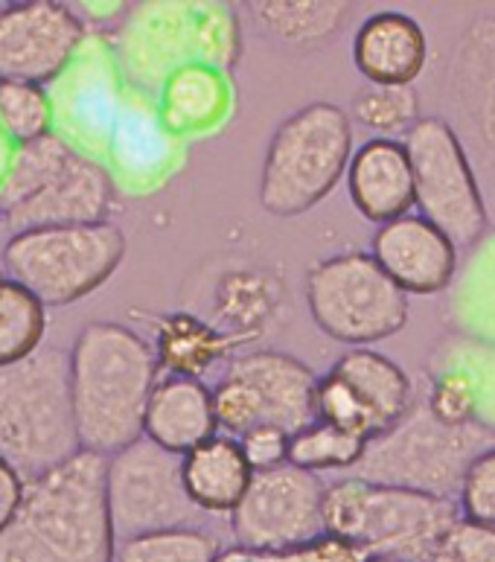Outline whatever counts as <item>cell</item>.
Here are the masks:
<instances>
[{"label": "cell", "mask_w": 495, "mask_h": 562, "mask_svg": "<svg viewBox=\"0 0 495 562\" xmlns=\"http://www.w3.org/2000/svg\"><path fill=\"white\" fill-rule=\"evenodd\" d=\"M105 498L117 542L155 530L195 528L202 516L184 490L181 454L167 452L146 437L109 458Z\"/></svg>", "instance_id": "cell-14"}, {"label": "cell", "mask_w": 495, "mask_h": 562, "mask_svg": "<svg viewBox=\"0 0 495 562\" xmlns=\"http://www.w3.org/2000/svg\"><path fill=\"white\" fill-rule=\"evenodd\" d=\"M347 117L376 132V137L396 140L408 135L423 117L420 93L414 91V85H364L353 93Z\"/></svg>", "instance_id": "cell-26"}, {"label": "cell", "mask_w": 495, "mask_h": 562, "mask_svg": "<svg viewBox=\"0 0 495 562\" xmlns=\"http://www.w3.org/2000/svg\"><path fill=\"white\" fill-rule=\"evenodd\" d=\"M230 105V82L207 65H187L160 88V120L169 132L216 126Z\"/></svg>", "instance_id": "cell-24"}, {"label": "cell", "mask_w": 495, "mask_h": 562, "mask_svg": "<svg viewBox=\"0 0 495 562\" xmlns=\"http://www.w3.org/2000/svg\"><path fill=\"white\" fill-rule=\"evenodd\" d=\"M324 490L327 484L320 475L294 470L289 463L254 472L251 484L230 510L236 548L248 554H271L320 537Z\"/></svg>", "instance_id": "cell-15"}, {"label": "cell", "mask_w": 495, "mask_h": 562, "mask_svg": "<svg viewBox=\"0 0 495 562\" xmlns=\"http://www.w3.org/2000/svg\"><path fill=\"white\" fill-rule=\"evenodd\" d=\"M218 562H257V560H254L248 551H239V548H234V551H227V554L218 557Z\"/></svg>", "instance_id": "cell-38"}, {"label": "cell", "mask_w": 495, "mask_h": 562, "mask_svg": "<svg viewBox=\"0 0 495 562\" xmlns=\"http://www.w3.org/2000/svg\"><path fill=\"white\" fill-rule=\"evenodd\" d=\"M353 155V123L336 102L303 105L274 128L260 172L262 211L278 218L318 207L345 178Z\"/></svg>", "instance_id": "cell-7"}, {"label": "cell", "mask_w": 495, "mask_h": 562, "mask_svg": "<svg viewBox=\"0 0 495 562\" xmlns=\"http://www.w3.org/2000/svg\"><path fill=\"white\" fill-rule=\"evenodd\" d=\"M216 435L218 423L211 387L193 376H158L143 414V437L184 458Z\"/></svg>", "instance_id": "cell-19"}, {"label": "cell", "mask_w": 495, "mask_h": 562, "mask_svg": "<svg viewBox=\"0 0 495 562\" xmlns=\"http://www.w3.org/2000/svg\"><path fill=\"white\" fill-rule=\"evenodd\" d=\"M364 562H403V560H396V557H368Z\"/></svg>", "instance_id": "cell-39"}, {"label": "cell", "mask_w": 495, "mask_h": 562, "mask_svg": "<svg viewBox=\"0 0 495 562\" xmlns=\"http://www.w3.org/2000/svg\"><path fill=\"white\" fill-rule=\"evenodd\" d=\"M239 449H243L245 461H248L251 472L278 470V467L285 463L289 435L278 426H257L239 437Z\"/></svg>", "instance_id": "cell-35"}, {"label": "cell", "mask_w": 495, "mask_h": 562, "mask_svg": "<svg viewBox=\"0 0 495 562\" xmlns=\"http://www.w3.org/2000/svg\"><path fill=\"white\" fill-rule=\"evenodd\" d=\"M114 199L109 169L50 132L15 146L0 181V227L12 236L35 227L109 222Z\"/></svg>", "instance_id": "cell-3"}, {"label": "cell", "mask_w": 495, "mask_h": 562, "mask_svg": "<svg viewBox=\"0 0 495 562\" xmlns=\"http://www.w3.org/2000/svg\"><path fill=\"white\" fill-rule=\"evenodd\" d=\"M324 533L347 539L368 557L426 562L446 530L461 519L458 502L420 490L341 479L324 490Z\"/></svg>", "instance_id": "cell-5"}, {"label": "cell", "mask_w": 495, "mask_h": 562, "mask_svg": "<svg viewBox=\"0 0 495 562\" xmlns=\"http://www.w3.org/2000/svg\"><path fill=\"white\" fill-rule=\"evenodd\" d=\"M26 481L21 479V472L0 458V533L12 525L18 507L24 502Z\"/></svg>", "instance_id": "cell-36"}, {"label": "cell", "mask_w": 495, "mask_h": 562, "mask_svg": "<svg viewBox=\"0 0 495 562\" xmlns=\"http://www.w3.org/2000/svg\"><path fill=\"white\" fill-rule=\"evenodd\" d=\"M47 333V310L24 285L0 274V368L33 356Z\"/></svg>", "instance_id": "cell-27"}, {"label": "cell", "mask_w": 495, "mask_h": 562, "mask_svg": "<svg viewBox=\"0 0 495 562\" xmlns=\"http://www.w3.org/2000/svg\"><path fill=\"white\" fill-rule=\"evenodd\" d=\"M181 479L199 513H230L251 484L254 472L239 440L216 435L181 458Z\"/></svg>", "instance_id": "cell-22"}, {"label": "cell", "mask_w": 495, "mask_h": 562, "mask_svg": "<svg viewBox=\"0 0 495 562\" xmlns=\"http://www.w3.org/2000/svg\"><path fill=\"white\" fill-rule=\"evenodd\" d=\"M245 306H251L254 324L262 329L266 318H269L278 301L274 294L266 285V278H257V274H230V278L222 283V292H218V315L230 324L225 329V336L230 341H236V329H245L248 333V321H245ZM248 338V336H245ZM239 345V341H236Z\"/></svg>", "instance_id": "cell-31"}, {"label": "cell", "mask_w": 495, "mask_h": 562, "mask_svg": "<svg viewBox=\"0 0 495 562\" xmlns=\"http://www.w3.org/2000/svg\"><path fill=\"white\" fill-rule=\"evenodd\" d=\"M218 539L202 528L155 530L114 548V562H218Z\"/></svg>", "instance_id": "cell-29"}, {"label": "cell", "mask_w": 495, "mask_h": 562, "mask_svg": "<svg viewBox=\"0 0 495 562\" xmlns=\"http://www.w3.org/2000/svg\"><path fill=\"white\" fill-rule=\"evenodd\" d=\"M493 443L495 431L490 428L475 423L452 426L440 420L428 403H414L394 428L368 440L361 461L350 472L370 484L454 498L466 467Z\"/></svg>", "instance_id": "cell-9"}, {"label": "cell", "mask_w": 495, "mask_h": 562, "mask_svg": "<svg viewBox=\"0 0 495 562\" xmlns=\"http://www.w3.org/2000/svg\"><path fill=\"white\" fill-rule=\"evenodd\" d=\"M426 562H495V530L458 519Z\"/></svg>", "instance_id": "cell-33"}, {"label": "cell", "mask_w": 495, "mask_h": 562, "mask_svg": "<svg viewBox=\"0 0 495 562\" xmlns=\"http://www.w3.org/2000/svg\"><path fill=\"white\" fill-rule=\"evenodd\" d=\"M426 61V30L405 12H376L356 30L353 65L368 85H414Z\"/></svg>", "instance_id": "cell-20"}, {"label": "cell", "mask_w": 495, "mask_h": 562, "mask_svg": "<svg viewBox=\"0 0 495 562\" xmlns=\"http://www.w3.org/2000/svg\"><path fill=\"white\" fill-rule=\"evenodd\" d=\"M345 178L353 207L373 225L382 227L412 213L414 176L403 140H387V137L364 140L350 155Z\"/></svg>", "instance_id": "cell-18"}, {"label": "cell", "mask_w": 495, "mask_h": 562, "mask_svg": "<svg viewBox=\"0 0 495 562\" xmlns=\"http://www.w3.org/2000/svg\"><path fill=\"white\" fill-rule=\"evenodd\" d=\"M414 176V207L454 245L472 248L490 231L481 187L461 140L443 117H420L403 140Z\"/></svg>", "instance_id": "cell-12"}, {"label": "cell", "mask_w": 495, "mask_h": 562, "mask_svg": "<svg viewBox=\"0 0 495 562\" xmlns=\"http://www.w3.org/2000/svg\"><path fill=\"white\" fill-rule=\"evenodd\" d=\"M85 42L82 18L59 0H18L0 9V82L47 88Z\"/></svg>", "instance_id": "cell-16"}, {"label": "cell", "mask_w": 495, "mask_h": 562, "mask_svg": "<svg viewBox=\"0 0 495 562\" xmlns=\"http://www.w3.org/2000/svg\"><path fill=\"white\" fill-rule=\"evenodd\" d=\"M245 7L257 33L285 47H320L350 18V3L338 0H257Z\"/></svg>", "instance_id": "cell-23"}, {"label": "cell", "mask_w": 495, "mask_h": 562, "mask_svg": "<svg viewBox=\"0 0 495 562\" xmlns=\"http://www.w3.org/2000/svg\"><path fill=\"white\" fill-rule=\"evenodd\" d=\"M239 18L227 3H140L120 35L128 79L149 91H160L187 65L227 76L239 61Z\"/></svg>", "instance_id": "cell-6"}, {"label": "cell", "mask_w": 495, "mask_h": 562, "mask_svg": "<svg viewBox=\"0 0 495 562\" xmlns=\"http://www.w3.org/2000/svg\"><path fill=\"white\" fill-rule=\"evenodd\" d=\"M370 257L403 294L443 292L458 269V251L435 225L423 216H403L376 227L370 239Z\"/></svg>", "instance_id": "cell-17"}, {"label": "cell", "mask_w": 495, "mask_h": 562, "mask_svg": "<svg viewBox=\"0 0 495 562\" xmlns=\"http://www.w3.org/2000/svg\"><path fill=\"white\" fill-rule=\"evenodd\" d=\"M446 123L461 140L495 227V15L475 18L446 65Z\"/></svg>", "instance_id": "cell-13"}, {"label": "cell", "mask_w": 495, "mask_h": 562, "mask_svg": "<svg viewBox=\"0 0 495 562\" xmlns=\"http://www.w3.org/2000/svg\"><path fill=\"white\" fill-rule=\"evenodd\" d=\"M454 502L461 519L495 530V443L466 467Z\"/></svg>", "instance_id": "cell-32"}, {"label": "cell", "mask_w": 495, "mask_h": 562, "mask_svg": "<svg viewBox=\"0 0 495 562\" xmlns=\"http://www.w3.org/2000/svg\"><path fill=\"white\" fill-rule=\"evenodd\" d=\"M236 341L222 333L207 321L187 315V312H172L158 318L155 327V359L158 368L176 376L202 379L218 359H230V350Z\"/></svg>", "instance_id": "cell-25"}, {"label": "cell", "mask_w": 495, "mask_h": 562, "mask_svg": "<svg viewBox=\"0 0 495 562\" xmlns=\"http://www.w3.org/2000/svg\"><path fill=\"white\" fill-rule=\"evenodd\" d=\"M0 128L12 146H24L53 132V100L47 88L0 82Z\"/></svg>", "instance_id": "cell-30"}, {"label": "cell", "mask_w": 495, "mask_h": 562, "mask_svg": "<svg viewBox=\"0 0 495 562\" xmlns=\"http://www.w3.org/2000/svg\"><path fill=\"white\" fill-rule=\"evenodd\" d=\"M364 446L368 440H361V437L347 435L324 420H312L301 431L289 435L285 463L294 470L312 472V475L329 470H353L364 454Z\"/></svg>", "instance_id": "cell-28"}, {"label": "cell", "mask_w": 495, "mask_h": 562, "mask_svg": "<svg viewBox=\"0 0 495 562\" xmlns=\"http://www.w3.org/2000/svg\"><path fill=\"white\" fill-rule=\"evenodd\" d=\"M126 257V234L114 222L35 227L12 234L0 251V274L24 285L44 310L82 301L109 283Z\"/></svg>", "instance_id": "cell-8"}, {"label": "cell", "mask_w": 495, "mask_h": 562, "mask_svg": "<svg viewBox=\"0 0 495 562\" xmlns=\"http://www.w3.org/2000/svg\"><path fill=\"white\" fill-rule=\"evenodd\" d=\"M306 306L324 336L350 347H370L403 333L412 315L403 294L364 251L315 262L306 274Z\"/></svg>", "instance_id": "cell-10"}, {"label": "cell", "mask_w": 495, "mask_h": 562, "mask_svg": "<svg viewBox=\"0 0 495 562\" xmlns=\"http://www.w3.org/2000/svg\"><path fill=\"white\" fill-rule=\"evenodd\" d=\"M105 467L109 458L79 449L26 481L24 502L0 533V562H114Z\"/></svg>", "instance_id": "cell-1"}, {"label": "cell", "mask_w": 495, "mask_h": 562, "mask_svg": "<svg viewBox=\"0 0 495 562\" xmlns=\"http://www.w3.org/2000/svg\"><path fill=\"white\" fill-rule=\"evenodd\" d=\"M333 373L350 387L356 403L364 408L373 437L394 428L414 405L412 376L385 352L353 347L333 364Z\"/></svg>", "instance_id": "cell-21"}, {"label": "cell", "mask_w": 495, "mask_h": 562, "mask_svg": "<svg viewBox=\"0 0 495 562\" xmlns=\"http://www.w3.org/2000/svg\"><path fill=\"white\" fill-rule=\"evenodd\" d=\"M257 562H364L368 554L359 546L338 539L333 533H320V537L301 542V546L283 548V551H271V554H251Z\"/></svg>", "instance_id": "cell-34"}, {"label": "cell", "mask_w": 495, "mask_h": 562, "mask_svg": "<svg viewBox=\"0 0 495 562\" xmlns=\"http://www.w3.org/2000/svg\"><path fill=\"white\" fill-rule=\"evenodd\" d=\"M79 452L70 359L59 345L0 368V458L38 479Z\"/></svg>", "instance_id": "cell-4"}, {"label": "cell", "mask_w": 495, "mask_h": 562, "mask_svg": "<svg viewBox=\"0 0 495 562\" xmlns=\"http://www.w3.org/2000/svg\"><path fill=\"white\" fill-rule=\"evenodd\" d=\"M68 359L79 449L111 458L140 440L160 370L149 341L117 321H91L79 329Z\"/></svg>", "instance_id": "cell-2"}, {"label": "cell", "mask_w": 495, "mask_h": 562, "mask_svg": "<svg viewBox=\"0 0 495 562\" xmlns=\"http://www.w3.org/2000/svg\"><path fill=\"white\" fill-rule=\"evenodd\" d=\"M12 155H15V146L9 143V137L3 135V128H0V181H3V176H7Z\"/></svg>", "instance_id": "cell-37"}, {"label": "cell", "mask_w": 495, "mask_h": 562, "mask_svg": "<svg viewBox=\"0 0 495 562\" xmlns=\"http://www.w3.org/2000/svg\"><path fill=\"white\" fill-rule=\"evenodd\" d=\"M318 376L310 364L280 350L230 356L213 387L218 435L239 437L257 426H278L285 435L315 420Z\"/></svg>", "instance_id": "cell-11"}]
</instances>
